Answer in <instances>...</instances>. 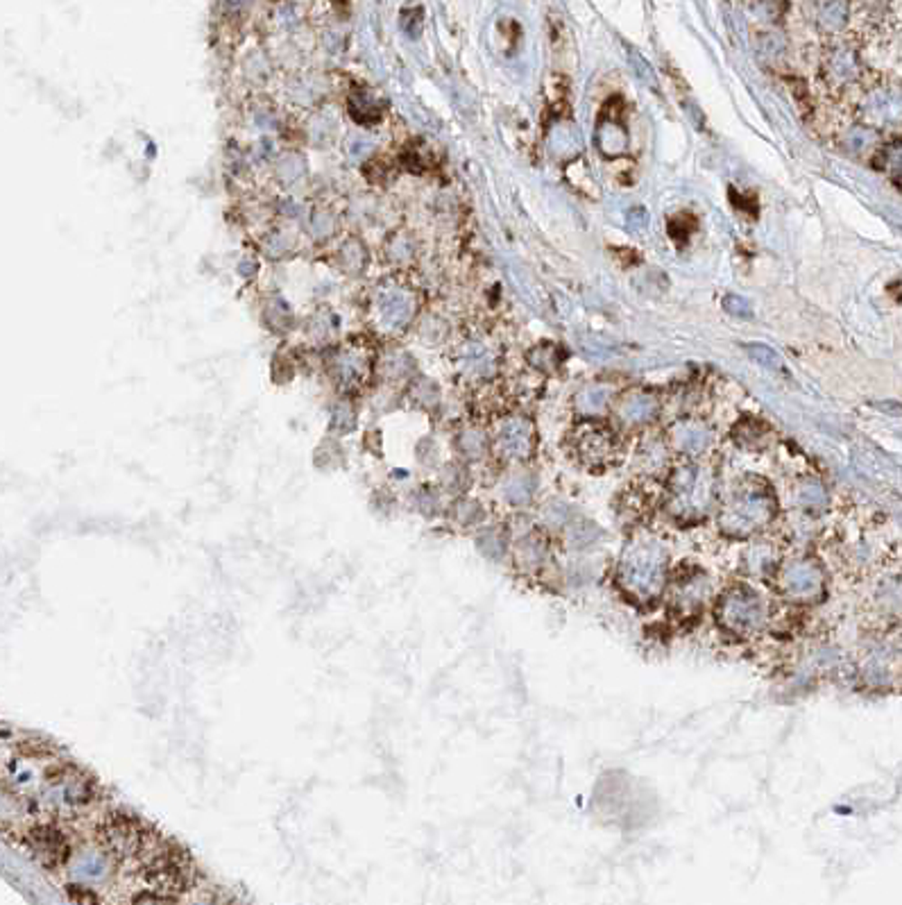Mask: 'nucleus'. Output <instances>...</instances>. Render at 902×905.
<instances>
[{
  "mask_svg": "<svg viewBox=\"0 0 902 905\" xmlns=\"http://www.w3.org/2000/svg\"><path fill=\"white\" fill-rule=\"evenodd\" d=\"M692 227H694V220L689 218V216L680 214L669 223V234H671V238H678V241H683L685 236H689Z\"/></svg>",
  "mask_w": 902,
  "mask_h": 905,
  "instance_id": "26",
  "label": "nucleus"
},
{
  "mask_svg": "<svg viewBox=\"0 0 902 905\" xmlns=\"http://www.w3.org/2000/svg\"><path fill=\"white\" fill-rule=\"evenodd\" d=\"M839 141H842V148L846 150V152L860 154L861 150H864L866 145H869L870 130H869V127H861V125L851 127V130L843 132V136Z\"/></svg>",
  "mask_w": 902,
  "mask_h": 905,
  "instance_id": "19",
  "label": "nucleus"
},
{
  "mask_svg": "<svg viewBox=\"0 0 902 905\" xmlns=\"http://www.w3.org/2000/svg\"><path fill=\"white\" fill-rule=\"evenodd\" d=\"M758 48L764 60H778L785 52V39H780L778 34H764Z\"/></svg>",
  "mask_w": 902,
  "mask_h": 905,
  "instance_id": "23",
  "label": "nucleus"
},
{
  "mask_svg": "<svg viewBox=\"0 0 902 905\" xmlns=\"http://www.w3.org/2000/svg\"><path fill=\"white\" fill-rule=\"evenodd\" d=\"M626 223H628V227L638 229V232H640V229L647 227L649 214L642 209V207H633V209H630L626 214Z\"/></svg>",
  "mask_w": 902,
  "mask_h": 905,
  "instance_id": "28",
  "label": "nucleus"
},
{
  "mask_svg": "<svg viewBox=\"0 0 902 905\" xmlns=\"http://www.w3.org/2000/svg\"><path fill=\"white\" fill-rule=\"evenodd\" d=\"M866 121L870 125H900L902 123V91L900 89H878L864 100Z\"/></svg>",
  "mask_w": 902,
  "mask_h": 905,
  "instance_id": "7",
  "label": "nucleus"
},
{
  "mask_svg": "<svg viewBox=\"0 0 902 905\" xmlns=\"http://www.w3.org/2000/svg\"><path fill=\"white\" fill-rule=\"evenodd\" d=\"M187 858L175 849H161L150 863V881L163 891L182 890L187 885Z\"/></svg>",
  "mask_w": 902,
  "mask_h": 905,
  "instance_id": "6",
  "label": "nucleus"
},
{
  "mask_svg": "<svg viewBox=\"0 0 902 905\" xmlns=\"http://www.w3.org/2000/svg\"><path fill=\"white\" fill-rule=\"evenodd\" d=\"M608 400H610V388L608 386H592V388H587L585 392H581V406L585 411L605 409Z\"/></svg>",
  "mask_w": 902,
  "mask_h": 905,
  "instance_id": "21",
  "label": "nucleus"
},
{
  "mask_svg": "<svg viewBox=\"0 0 902 905\" xmlns=\"http://www.w3.org/2000/svg\"><path fill=\"white\" fill-rule=\"evenodd\" d=\"M69 899L78 900V903H98L94 894H87L84 890H78V887H69Z\"/></svg>",
  "mask_w": 902,
  "mask_h": 905,
  "instance_id": "29",
  "label": "nucleus"
},
{
  "mask_svg": "<svg viewBox=\"0 0 902 905\" xmlns=\"http://www.w3.org/2000/svg\"><path fill=\"white\" fill-rule=\"evenodd\" d=\"M100 840H103L109 854H114L116 858H127V855H134L141 849L143 831H141L139 821L118 812L103 824Z\"/></svg>",
  "mask_w": 902,
  "mask_h": 905,
  "instance_id": "3",
  "label": "nucleus"
},
{
  "mask_svg": "<svg viewBox=\"0 0 902 905\" xmlns=\"http://www.w3.org/2000/svg\"><path fill=\"white\" fill-rule=\"evenodd\" d=\"M846 16H848L846 0H821L819 10H816V23H819L821 28L834 32V30H839L843 23H846Z\"/></svg>",
  "mask_w": 902,
  "mask_h": 905,
  "instance_id": "16",
  "label": "nucleus"
},
{
  "mask_svg": "<svg viewBox=\"0 0 902 905\" xmlns=\"http://www.w3.org/2000/svg\"><path fill=\"white\" fill-rule=\"evenodd\" d=\"M578 449L585 461H605L614 449V436L605 427L585 425L578 434Z\"/></svg>",
  "mask_w": 902,
  "mask_h": 905,
  "instance_id": "8",
  "label": "nucleus"
},
{
  "mask_svg": "<svg viewBox=\"0 0 902 905\" xmlns=\"http://www.w3.org/2000/svg\"><path fill=\"white\" fill-rule=\"evenodd\" d=\"M726 613L731 624H741V626H753L755 622L762 617V608H759V599L750 593H741L737 597H731V602L726 604Z\"/></svg>",
  "mask_w": 902,
  "mask_h": 905,
  "instance_id": "11",
  "label": "nucleus"
},
{
  "mask_svg": "<svg viewBox=\"0 0 902 905\" xmlns=\"http://www.w3.org/2000/svg\"><path fill=\"white\" fill-rule=\"evenodd\" d=\"M723 309L735 318H750L749 302H746L744 298H740V295H728V298L723 300Z\"/></svg>",
  "mask_w": 902,
  "mask_h": 905,
  "instance_id": "25",
  "label": "nucleus"
},
{
  "mask_svg": "<svg viewBox=\"0 0 902 905\" xmlns=\"http://www.w3.org/2000/svg\"><path fill=\"white\" fill-rule=\"evenodd\" d=\"M878 166L882 171H887L891 178H902V141H896V143L884 145L882 152L878 154Z\"/></svg>",
  "mask_w": 902,
  "mask_h": 905,
  "instance_id": "18",
  "label": "nucleus"
},
{
  "mask_svg": "<svg viewBox=\"0 0 902 905\" xmlns=\"http://www.w3.org/2000/svg\"><path fill=\"white\" fill-rule=\"evenodd\" d=\"M707 440H710V434H707L705 427L698 425V422L692 420L680 422V425L674 429V443L687 454H698L701 449H705Z\"/></svg>",
  "mask_w": 902,
  "mask_h": 905,
  "instance_id": "13",
  "label": "nucleus"
},
{
  "mask_svg": "<svg viewBox=\"0 0 902 905\" xmlns=\"http://www.w3.org/2000/svg\"><path fill=\"white\" fill-rule=\"evenodd\" d=\"M506 497L512 504H524L530 497V485L526 484L524 479H512L511 484L506 485Z\"/></svg>",
  "mask_w": 902,
  "mask_h": 905,
  "instance_id": "24",
  "label": "nucleus"
},
{
  "mask_svg": "<svg viewBox=\"0 0 902 905\" xmlns=\"http://www.w3.org/2000/svg\"><path fill=\"white\" fill-rule=\"evenodd\" d=\"M633 64H635V75H638L642 82H647L649 85V89H656L658 87V79H653V70H651V66L647 64V61L642 60V57H633Z\"/></svg>",
  "mask_w": 902,
  "mask_h": 905,
  "instance_id": "27",
  "label": "nucleus"
},
{
  "mask_svg": "<svg viewBox=\"0 0 902 905\" xmlns=\"http://www.w3.org/2000/svg\"><path fill=\"white\" fill-rule=\"evenodd\" d=\"M502 445L506 454L515 458H524L530 452V429L524 422H511L502 434Z\"/></svg>",
  "mask_w": 902,
  "mask_h": 905,
  "instance_id": "14",
  "label": "nucleus"
},
{
  "mask_svg": "<svg viewBox=\"0 0 902 905\" xmlns=\"http://www.w3.org/2000/svg\"><path fill=\"white\" fill-rule=\"evenodd\" d=\"M662 551L653 545L633 547L623 560V584L630 586L638 595L658 593L662 584Z\"/></svg>",
  "mask_w": 902,
  "mask_h": 905,
  "instance_id": "1",
  "label": "nucleus"
},
{
  "mask_svg": "<svg viewBox=\"0 0 902 905\" xmlns=\"http://www.w3.org/2000/svg\"><path fill=\"white\" fill-rule=\"evenodd\" d=\"M787 588L798 597H807V595L819 590V574L809 565H796L789 574H787Z\"/></svg>",
  "mask_w": 902,
  "mask_h": 905,
  "instance_id": "15",
  "label": "nucleus"
},
{
  "mask_svg": "<svg viewBox=\"0 0 902 905\" xmlns=\"http://www.w3.org/2000/svg\"><path fill=\"white\" fill-rule=\"evenodd\" d=\"M25 842H28L34 860L46 864V867H57L69 858V842L55 827H48V824L34 827L25 837Z\"/></svg>",
  "mask_w": 902,
  "mask_h": 905,
  "instance_id": "5",
  "label": "nucleus"
},
{
  "mask_svg": "<svg viewBox=\"0 0 902 905\" xmlns=\"http://www.w3.org/2000/svg\"><path fill=\"white\" fill-rule=\"evenodd\" d=\"M530 356H533L530 361H533L539 370L551 373V370H556L560 364H563V347L556 346V343H542V346H538L533 352H530Z\"/></svg>",
  "mask_w": 902,
  "mask_h": 905,
  "instance_id": "17",
  "label": "nucleus"
},
{
  "mask_svg": "<svg viewBox=\"0 0 902 905\" xmlns=\"http://www.w3.org/2000/svg\"><path fill=\"white\" fill-rule=\"evenodd\" d=\"M825 78L833 87H846L857 78V60L852 52L839 51L825 64Z\"/></svg>",
  "mask_w": 902,
  "mask_h": 905,
  "instance_id": "12",
  "label": "nucleus"
},
{
  "mask_svg": "<svg viewBox=\"0 0 902 905\" xmlns=\"http://www.w3.org/2000/svg\"><path fill=\"white\" fill-rule=\"evenodd\" d=\"M628 127L623 118V105L619 98L608 100L596 123V145L599 152L608 159H619L628 152Z\"/></svg>",
  "mask_w": 902,
  "mask_h": 905,
  "instance_id": "2",
  "label": "nucleus"
},
{
  "mask_svg": "<svg viewBox=\"0 0 902 905\" xmlns=\"http://www.w3.org/2000/svg\"><path fill=\"white\" fill-rule=\"evenodd\" d=\"M88 799H91V783L87 776L75 770H61L60 774L52 776L46 788V801L51 806L78 808L88 803Z\"/></svg>",
  "mask_w": 902,
  "mask_h": 905,
  "instance_id": "4",
  "label": "nucleus"
},
{
  "mask_svg": "<svg viewBox=\"0 0 902 905\" xmlns=\"http://www.w3.org/2000/svg\"><path fill=\"white\" fill-rule=\"evenodd\" d=\"M656 411H658L656 397L649 395V392L635 391L628 392V395L621 400V404H619V418H621L623 422H628V425H640V422L651 420V418L656 416Z\"/></svg>",
  "mask_w": 902,
  "mask_h": 905,
  "instance_id": "10",
  "label": "nucleus"
},
{
  "mask_svg": "<svg viewBox=\"0 0 902 905\" xmlns=\"http://www.w3.org/2000/svg\"><path fill=\"white\" fill-rule=\"evenodd\" d=\"M69 876L75 882H84V885H94V882L105 881L107 876V860L98 851H84L70 863Z\"/></svg>",
  "mask_w": 902,
  "mask_h": 905,
  "instance_id": "9",
  "label": "nucleus"
},
{
  "mask_svg": "<svg viewBox=\"0 0 902 905\" xmlns=\"http://www.w3.org/2000/svg\"><path fill=\"white\" fill-rule=\"evenodd\" d=\"M476 545L490 559H499L503 554V540L497 531H485L476 538Z\"/></svg>",
  "mask_w": 902,
  "mask_h": 905,
  "instance_id": "22",
  "label": "nucleus"
},
{
  "mask_svg": "<svg viewBox=\"0 0 902 905\" xmlns=\"http://www.w3.org/2000/svg\"><path fill=\"white\" fill-rule=\"evenodd\" d=\"M746 352H749L750 359H753L755 364L764 365V368H771V370L782 368V359L778 356V352H773L769 346H762V343H753V346H746Z\"/></svg>",
  "mask_w": 902,
  "mask_h": 905,
  "instance_id": "20",
  "label": "nucleus"
}]
</instances>
